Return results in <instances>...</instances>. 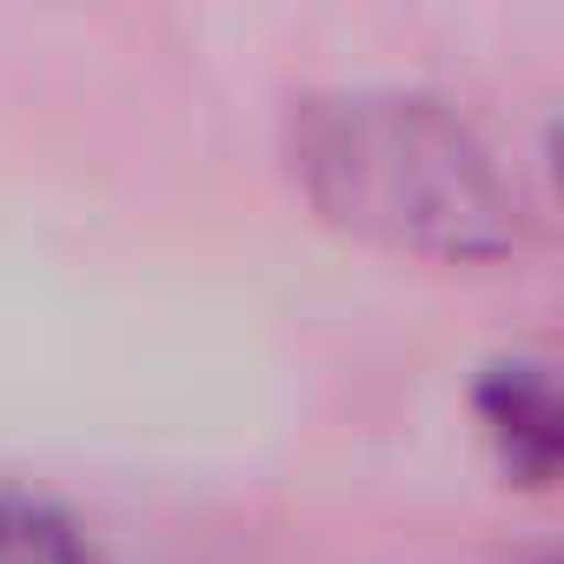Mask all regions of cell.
<instances>
[{
    "instance_id": "1",
    "label": "cell",
    "mask_w": 564,
    "mask_h": 564,
    "mask_svg": "<svg viewBox=\"0 0 564 564\" xmlns=\"http://www.w3.org/2000/svg\"><path fill=\"white\" fill-rule=\"evenodd\" d=\"M293 166L319 219L386 252L478 265L518 246V193L498 153L432 94L346 87L306 100Z\"/></svg>"
},
{
    "instance_id": "3",
    "label": "cell",
    "mask_w": 564,
    "mask_h": 564,
    "mask_svg": "<svg viewBox=\"0 0 564 564\" xmlns=\"http://www.w3.org/2000/svg\"><path fill=\"white\" fill-rule=\"evenodd\" d=\"M0 564H94V544L67 505L0 491Z\"/></svg>"
},
{
    "instance_id": "4",
    "label": "cell",
    "mask_w": 564,
    "mask_h": 564,
    "mask_svg": "<svg viewBox=\"0 0 564 564\" xmlns=\"http://www.w3.org/2000/svg\"><path fill=\"white\" fill-rule=\"evenodd\" d=\"M551 173H557V193H564V113H557V127H551Z\"/></svg>"
},
{
    "instance_id": "2",
    "label": "cell",
    "mask_w": 564,
    "mask_h": 564,
    "mask_svg": "<svg viewBox=\"0 0 564 564\" xmlns=\"http://www.w3.org/2000/svg\"><path fill=\"white\" fill-rule=\"evenodd\" d=\"M471 399L505 471H518L524 485L564 478V366H538V359L491 366Z\"/></svg>"
}]
</instances>
